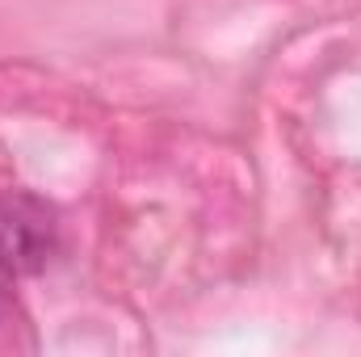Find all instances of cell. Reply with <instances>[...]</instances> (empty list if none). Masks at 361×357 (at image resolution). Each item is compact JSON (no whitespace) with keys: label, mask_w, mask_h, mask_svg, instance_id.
I'll return each instance as SVG.
<instances>
[{"label":"cell","mask_w":361,"mask_h":357,"mask_svg":"<svg viewBox=\"0 0 361 357\" xmlns=\"http://www.w3.org/2000/svg\"><path fill=\"white\" fill-rule=\"evenodd\" d=\"M59 240L55 210L34 193H4L0 198V273L25 277L51 261Z\"/></svg>","instance_id":"obj_1"},{"label":"cell","mask_w":361,"mask_h":357,"mask_svg":"<svg viewBox=\"0 0 361 357\" xmlns=\"http://www.w3.org/2000/svg\"><path fill=\"white\" fill-rule=\"evenodd\" d=\"M4 282H8V277H4V273H0V307H4Z\"/></svg>","instance_id":"obj_2"}]
</instances>
